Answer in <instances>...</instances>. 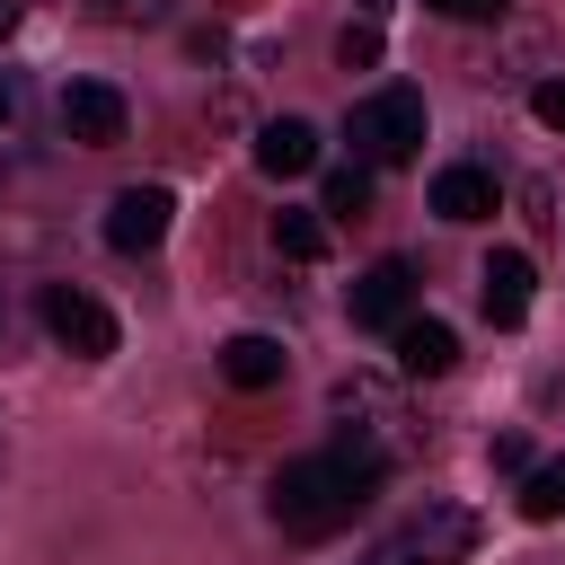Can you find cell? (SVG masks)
Instances as JSON below:
<instances>
[{
    "mask_svg": "<svg viewBox=\"0 0 565 565\" xmlns=\"http://www.w3.org/2000/svg\"><path fill=\"white\" fill-rule=\"evenodd\" d=\"M380 459H362L353 441H327V450H309V459H282V477H274V521L291 530V539H335L371 494H380Z\"/></svg>",
    "mask_w": 565,
    "mask_h": 565,
    "instance_id": "cell-1",
    "label": "cell"
},
{
    "mask_svg": "<svg viewBox=\"0 0 565 565\" xmlns=\"http://www.w3.org/2000/svg\"><path fill=\"white\" fill-rule=\"evenodd\" d=\"M344 141L362 168H406L424 150V97L415 88H371L353 115H344Z\"/></svg>",
    "mask_w": 565,
    "mask_h": 565,
    "instance_id": "cell-2",
    "label": "cell"
},
{
    "mask_svg": "<svg viewBox=\"0 0 565 565\" xmlns=\"http://www.w3.org/2000/svg\"><path fill=\"white\" fill-rule=\"evenodd\" d=\"M468 547H477V512H468V503H424V512H406L362 565H468Z\"/></svg>",
    "mask_w": 565,
    "mask_h": 565,
    "instance_id": "cell-3",
    "label": "cell"
},
{
    "mask_svg": "<svg viewBox=\"0 0 565 565\" xmlns=\"http://www.w3.org/2000/svg\"><path fill=\"white\" fill-rule=\"evenodd\" d=\"M335 415H344V441H353L362 459H380V468H397V459L415 450L406 406H397L380 380H335Z\"/></svg>",
    "mask_w": 565,
    "mask_h": 565,
    "instance_id": "cell-4",
    "label": "cell"
},
{
    "mask_svg": "<svg viewBox=\"0 0 565 565\" xmlns=\"http://www.w3.org/2000/svg\"><path fill=\"white\" fill-rule=\"evenodd\" d=\"M44 335L62 344V353H79V362H97V353H115V309L106 300H88L79 282H44Z\"/></svg>",
    "mask_w": 565,
    "mask_h": 565,
    "instance_id": "cell-5",
    "label": "cell"
},
{
    "mask_svg": "<svg viewBox=\"0 0 565 565\" xmlns=\"http://www.w3.org/2000/svg\"><path fill=\"white\" fill-rule=\"evenodd\" d=\"M53 124H62V141H79V150H115L124 124H132V106H124V88H106V79H71V88L53 97Z\"/></svg>",
    "mask_w": 565,
    "mask_h": 565,
    "instance_id": "cell-6",
    "label": "cell"
},
{
    "mask_svg": "<svg viewBox=\"0 0 565 565\" xmlns=\"http://www.w3.org/2000/svg\"><path fill=\"white\" fill-rule=\"evenodd\" d=\"M344 309H353V327H406L415 318V265L406 256H380V265H362L353 274V291H344Z\"/></svg>",
    "mask_w": 565,
    "mask_h": 565,
    "instance_id": "cell-7",
    "label": "cell"
},
{
    "mask_svg": "<svg viewBox=\"0 0 565 565\" xmlns=\"http://www.w3.org/2000/svg\"><path fill=\"white\" fill-rule=\"evenodd\" d=\"M168 221H177V194H168V185H124V194L106 203V247H115V256H150V247L168 238Z\"/></svg>",
    "mask_w": 565,
    "mask_h": 565,
    "instance_id": "cell-8",
    "label": "cell"
},
{
    "mask_svg": "<svg viewBox=\"0 0 565 565\" xmlns=\"http://www.w3.org/2000/svg\"><path fill=\"white\" fill-rule=\"evenodd\" d=\"M530 282H539L530 256H521V247H494V256L477 265V300H486V318H494V327H521V318H530Z\"/></svg>",
    "mask_w": 565,
    "mask_h": 565,
    "instance_id": "cell-9",
    "label": "cell"
},
{
    "mask_svg": "<svg viewBox=\"0 0 565 565\" xmlns=\"http://www.w3.org/2000/svg\"><path fill=\"white\" fill-rule=\"evenodd\" d=\"M388 335H397V371H406V380H441V371L459 362V335H450L441 318H424V309H415L406 327H388Z\"/></svg>",
    "mask_w": 565,
    "mask_h": 565,
    "instance_id": "cell-10",
    "label": "cell"
},
{
    "mask_svg": "<svg viewBox=\"0 0 565 565\" xmlns=\"http://www.w3.org/2000/svg\"><path fill=\"white\" fill-rule=\"evenodd\" d=\"M256 168H265V177H309V168H318V132H309L300 115H274V124L256 132Z\"/></svg>",
    "mask_w": 565,
    "mask_h": 565,
    "instance_id": "cell-11",
    "label": "cell"
},
{
    "mask_svg": "<svg viewBox=\"0 0 565 565\" xmlns=\"http://www.w3.org/2000/svg\"><path fill=\"white\" fill-rule=\"evenodd\" d=\"M433 212H441V221H486V212H494V177L468 168V159L441 168V177H433Z\"/></svg>",
    "mask_w": 565,
    "mask_h": 565,
    "instance_id": "cell-12",
    "label": "cell"
},
{
    "mask_svg": "<svg viewBox=\"0 0 565 565\" xmlns=\"http://www.w3.org/2000/svg\"><path fill=\"white\" fill-rule=\"evenodd\" d=\"M282 362H291V353H282L274 335H230V344H221V380H230V388H274Z\"/></svg>",
    "mask_w": 565,
    "mask_h": 565,
    "instance_id": "cell-13",
    "label": "cell"
},
{
    "mask_svg": "<svg viewBox=\"0 0 565 565\" xmlns=\"http://www.w3.org/2000/svg\"><path fill=\"white\" fill-rule=\"evenodd\" d=\"M362 212H371V168H362V159L327 168V185H318V221H362Z\"/></svg>",
    "mask_w": 565,
    "mask_h": 565,
    "instance_id": "cell-14",
    "label": "cell"
},
{
    "mask_svg": "<svg viewBox=\"0 0 565 565\" xmlns=\"http://www.w3.org/2000/svg\"><path fill=\"white\" fill-rule=\"evenodd\" d=\"M274 247H282L291 265H318V256H327V221H318V212H274Z\"/></svg>",
    "mask_w": 565,
    "mask_h": 565,
    "instance_id": "cell-15",
    "label": "cell"
},
{
    "mask_svg": "<svg viewBox=\"0 0 565 565\" xmlns=\"http://www.w3.org/2000/svg\"><path fill=\"white\" fill-rule=\"evenodd\" d=\"M521 512H530V521H565V459L521 468Z\"/></svg>",
    "mask_w": 565,
    "mask_h": 565,
    "instance_id": "cell-16",
    "label": "cell"
},
{
    "mask_svg": "<svg viewBox=\"0 0 565 565\" xmlns=\"http://www.w3.org/2000/svg\"><path fill=\"white\" fill-rule=\"evenodd\" d=\"M26 150V79L18 71H0V168Z\"/></svg>",
    "mask_w": 565,
    "mask_h": 565,
    "instance_id": "cell-17",
    "label": "cell"
},
{
    "mask_svg": "<svg viewBox=\"0 0 565 565\" xmlns=\"http://www.w3.org/2000/svg\"><path fill=\"white\" fill-rule=\"evenodd\" d=\"M177 0H88V18H106V26H150V18H168Z\"/></svg>",
    "mask_w": 565,
    "mask_h": 565,
    "instance_id": "cell-18",
    "label": "cell"
},
{
    "mask_svg": "<svg viewBox=\"0 0 565 565\" xmlns=\"http://www.w3.org/2000/svg\"><path fill=\"white\" fill-rule=\"evenodd\" d=\"M335 62H344V71H371V62H380V26H362V18H353V26L335 35Z\"/></svg>",
    "mask_w": 565,
    "mask_h": 565,
    "instance_id": "cell-19",
    "label": "cell"
},
{
    "mask_svg": "<svg viewBox=\"0 0 565 565\" xmlns=\"http://www.w3.org/2000/svg\"><path fill=\"white\" fill-rule=\"evenodd\" d=\"M530 115H539L547 132H565V79H539V88H530Z\"/></svg>",
    "mask_w": 565,
    "mask_h": 565,
    "instance_id": "cell-20",
    "label": "cell"
},
{
    "mask_svg": "<svg viewBox=\"0 0 565 565\" xmlns=\"http://www.w3.org/2000/svg\"><path fill=\"white\" fill-rule=\"evenodd\" d=\"M486 459H494V468H530V441H521V433H494V450H486Z\"/></svg>",
    "mask_w": 565,
    "mask_h": 565,
    "instance_id": "cell-21",
    "label": "cell"
},
{
    "mask_svg": "<svg viewBox=\"0 0 565 565\" xmlns=\"http://www.w3.org/2000/svg\"><path fill=\"white\" fill-rule=\"evenodd\" d=\"M424 9H441V18H494L503 0H424Z\"/></svg>",
    "mask_w": 565,
    "mask_h": 565,
    "instance_id": "cell-22",
    "label": "cell"
},
{
    "mask_svg": "<svg viewBox=\"0 0 565 565\" xmlns=\"http://www.w3.org/2000/svg\"><path fill=\"white\" fill-rule=\"evenodd\" d=\"M353 18H362V26H380V18H388V0H353Z\"/></svg>",
    "mask_w": 565,
    "mask_h": 565,
    "instance_id": "cell-23",
    "label": "cell"
},
{
    "mask_svg": "<svg viewBox=\"0 0 565 565\" xmlns=\"http://www.w3.org/2000/svg\"><path fill=\"white\" fill-rule=\"evenodd\" d=\"M26 18V0H0V44H9V26Z\"/></svg>",
    "mask_w": 565,
    "mask_h": 565,
    "instance_id": "cell-24",
    "label": "cell"
}]
</instances>
